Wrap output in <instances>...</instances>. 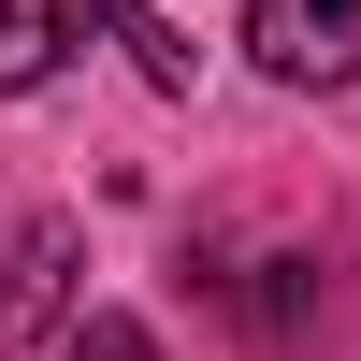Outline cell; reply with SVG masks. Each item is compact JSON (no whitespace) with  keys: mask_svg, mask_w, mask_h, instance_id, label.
<instances>
[{"mask_svg":"<svg viewBox=\"0 0 361 361\" xmlns=\"http://www.w3.org/2000/svg\"><path fill=\"white\" fill-rule=\"evenodd\" d=\"M58 361H159V333H145V318H73Z\"/></svg>","mask_w":361,"mask_h":361,"instance_id":"4","label":"cell"},{"mask_svg":"<svg viewBox=\"0 0 361 361\" xmlns=\"http://www.w3.org/2000/svg\"><path fill=\"white\" fill-rule=\"evenodd\" d=\"M0 246H15V217H0Z\"/></svg>","mask_w":361,"mask_h":361,"instance_id":"5","label":"cell"},{"mask_svg":"<svg viewBox=\"0 0 361 361\" xmlns=\"http://www.w3.org/2000/svg\"><path fill=\"white\" fill-rule=\"evenodd\" d=\"M73 217H15V246H0V347L29 333H73Z\"/></svg>","mask_w":361,"mask_h":361,"instance_id":"2","label":"cell"},{"mask_svg":"<svg viewBox=\"0 0 361 361\" xmlns=\"http://www.w3.org/2000/svg\"><path fill=\"white\" fill-rule=\"evenodd\" d=\"M87 29H116V0H0V87H44Z\"/></svg>","mask_w":361,"mask_h":361,"instance_id":"3","label":"cell"},{"mask_svg":"<svg viewBox=\"0 0 361 361\" xmlns=\"http://www.w3.org/2000/svg\"><path fill=\"white\" fill-rule=\"evenodd\" d=\"M246 58L275 87H361V0H246Z\"/></svg>","mask_w":361,"mask_h":361,"instance_id":"1","label":"cell"}]
</instances>
